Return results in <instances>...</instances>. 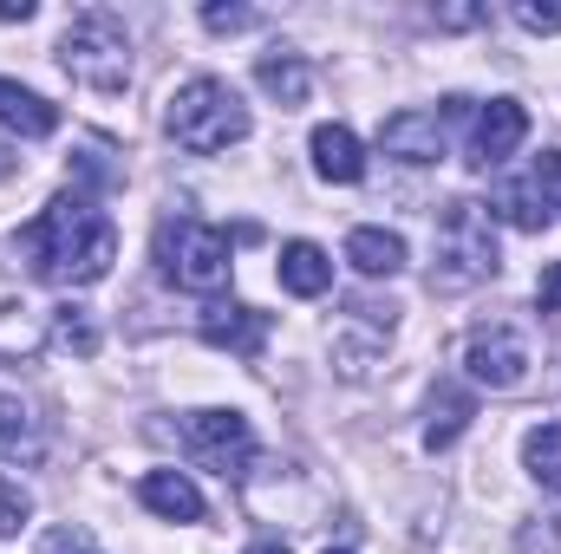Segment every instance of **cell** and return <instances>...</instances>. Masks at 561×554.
I'll return each mask as SVG.
<instances>
[{
    "mask_svg": "<svg viewBox=\"0 0 561 554\" xmlns=\"http://www.w3.org/2000/svg\"><path fill=\"white\" fill-rule=\"evenodd\" d=\"M20 249H26V262H33L39 280H53V287H92V280L112 275V262H118V229L92 203V189H66V196H53L20 229Z\"/></svg>",
    "mask_w": 561,
    "mask_h": 554,
    "instance_id": "obj_1",
    "label": "cell"
},
{
    "mask_svg": "<svg viewBox=\"0 0 561 554\" xmlns=\"http://www.w3.org/2000/svg\"><path fill=\"white\" fill-rule=\"evenodd\" d=\"M163 125H170V138L183 143V150H196V157H216V150L249 138V112H242L236 85L229 79H209V72L203 79H183L170 92Z\"/></svg>",
    "mask_w": 561,
    "mask_h": 554,
    "instance_id": "obj_2",
    "label": "cell"
},
{
    "mask_svg": "<svg viewBox=\"0 0 561 554\" xmlns=\"http://www.w3.org/2000/svg\"><path fill=\"white\" fill-rule=\"evenodd\" d=\"M59 66L66 79H79L85 92H125L131 85V33L112 7H85L72 13L66 39H59Z\"/></svg>",
    "mask_w": 561,
    "mask_h": 554,
    "instance_id": "obj_3",
    "label": "cell"
},
{
    "mask_svg": "<svg viewBox=\"0 0 561 554\" xmlns=\"http://www.w3.org/2000/svg\"><path fill=\"white\" fill-rule=\"evenodd\" d=\"M496 275V216L490 203H470L457 196L444 216H437V262H431V287L444 293H463L477 280Z\"/></svg>",
    "mask_w": 561,
    "mask_h": 554,
    "instance_id": "obj_4",
    "label": "cell"
},
{
    "mask_svg": "<svg viewBox=\"0 0 561 554\" xmlns=\"http://www.w3.org/2000/svg\"><path fill=\"white\" fill-rule=\"evenodd\" d=\"M229 255H236L229 229H216L203 216H170L157 229V268H163V280H176L183 293H222L229 268H236Z\"/></svg>",
    "mask_w": 561,
    "mask_h": 554,
    "instance_id": "obj_5",
    "label": "cell"
},
{
    "mask_svg": "<svg viewBox=\"0 0 561 554\" xmlns=\"http://www.w3.org/2000/svg\"><path fill=\"white\" fill-rule=\"evenodd\" d=\"M176 437H183V457L216 470L222 483H242L249 463H255V430H249L242 412H190L176 424Z\"/></svg>",
    "mask_w": 561,
    "mask_h": 554,
    "instance_id": "obj_6",
    "label": "cell"
},
{
    "mask_svg": "<svg viewBox=\"0 0 561 554\" xmlns=\"http://www.w3.org/2000/svg\"><path fill=\"white\" fill-rule=\"evenodd\" d=\"M463 366H470L477 385H490V392H516V385L529 379V339H523L510 320H490V326L470 333Z\"/></svg>",
    "mask_w": 561,
    "mask_h": 554,
    "instance_id": "obj_7",
    "label": "cell"
},
{
    "mask_svg": "<svg viewBox=\"0 0 561 554\" xmlns=\"http://www.w3.org/2000/svg\"><path fill=\"white\" fill-rule=\"evenodd\" d=\"M470 112V99H444L437 112H392L386 125H379V143H386V157H399V163H437L450 138H444V125L450 118H463Z\"/></svg>",
    "mask_w": 561,
    "mask_h": 554,
    "instance_id": "obj_8",
    "label": "cell"
},
{
    "mask_svg": "<svg viewBox=\"0 0 561 554\" xmlns=\"http://www.w3.org/2000/svg\"><path fill=\"white\" fill-rule=\"evenodd\" d=\"M268 333H275V313L242 307V300H216V307L203 313V339H209L216 353H236V359H262Z\"/></svg>",
    "mask_w": 561,
    "mask_h": 554,
    "instance_id": "obj_9",
    "label": "cell"
},
{
    "mask_svg": "<svg viewBox=\"0 0 561 554\" xmlns=\"http://www.w3.org/2000/svg\"><path fill=\"white\" fill-rule=\"evenodd\" d=\"M529 138V112L516 99H490L470 125V163L477 170H496L503 157H516V143Z\"/></svg>",
    "mask_w": 561,
    "mask_h": 554,
    "instance_id": "obj_10",
    "label": "cell"
},
{
    "mask_svg": "<svg viewBox=\"0 0 561 554\" xmlns=\"http://www.w3.org/2000/svg\"><path fill=\"white\" fill-rule=\"evenodd\" d=\"M346 333L353 339H333V359H340L346 379H366L373 359H379V346H386V333H392V307H353Z\"/></svg>",
    "mask_w": 561,
    "mask_h": 554,
    "instance_id": "obj_11",
    "label": "cell"
},
{
    "mask_svg": "<svg viewBox=\"0 0 561 554\" xmlns=\"http://www.w3.org/2000/svg\"><path fill=\"white\" fill-rule=\"evenodd\" d=\"M138 503L163 522H203V489L183 476V470H144Z\"/></svg>",
    "mask_w": 561,
    "mask_h": 554,
    "instance_id": "obj_12",
    "label": "cell"
},
{
    "mask_svg": "<svg viewBox=\"0 0 561 554\" xmlns=\"http://www.w3.org/2000/svg\"><path fill=\"white\" fill-rule=\"evenodd\" d=\"M46 457V424L20 392H0V463H39Z\"/></svg>",
    "mask_w": 561,
    "mask_h": 554,
    "instance_id": "obj_13",
    "label": "cell"
},
{
    "mask_svg": "<svg viewBox=\"0 0 561 554\" xmlns=\"http://www.w3.org/2000/svg\"><path fill=\"white\" fill-rule=\"evenodd\" d=\"M255 85L275 99L280 112H294V105H307V92H313V72H307V59H300V53L275 46V53H262V66H255Z\"/></svg>",
    "mask_w": 561,
    "mask_h": 554,
    "instance_id": "obj_14",
    "label": "cell"
},
{
    "mask_svg": "<svg viewBox=\"0 0 561 554\" xmlns=\"http://www.w3.org/2000/svg\"><path fill=\"white\" fill-rule=\"evenodd\" d=\"M0 125L20 138H53L59 131V105H46L39 92H26L20 79H0Z\"/></svg>",
    "mask_w": 561,
    "mask_h": 554,
    "instance_id": "obj_15",
    "label": "cell"
},
{
    "mask_svg": "<svg viewBox=\"0 0 561 554\" xmlns=\"http://www.w3.org/2000/svg\"><path fill=\"white\" fill-rule=\"evenodd\" d=\"M280 287L300 293V300H320L333 287V255L320 242H287L280 249Z\"/></svg>",
    "mask_w": 561,
    "mask_h": 554,
    "instance_id": "obj_16",
    "label": "cell"
},
{
    "mask_svg": "<svg viewBox=\"0 0 561 554\" xmlns=\"http://www.w3.org/2000/svg\"><path fill=\"white\" fill-rule=\"evenodd\" d=\"M346 262L366 280H392L405 268V235H392V229H353L346 235Z\"/></svg>",
    "mask_w": 561,
    "mask_h": 554,
    "instance_id": "obj_17",
    "label": "cell"
},
{
    "mask_svg": "<svg viewBox=\"0 0 561 554\" xmlns=\"http://www.w3.org/2000/svg\"><path fill=\"white\" fill-rule=\"evenodd\" d=\"M313 170L327 183H359L366 176V150H359V138L346 125H320L313 131Z\"/></svg>",
    "mask_w": 561,
    "mask_h": 554,
    "instance_id": "obj_18",
    "label": "cell"
},
{
    "mask_svg": "<svg viewBox=\"0 0 561 554\" xmlns=\"http://www.w3.org/2000/svg\"><path fill=\"white\" fill-rule=\"evenodd\" d=\"M470 417H477V399H470L463 385H437V399H431V424H424V450H450V443L470 430Z\"/></svg>",
    "mask_w": 561,
    "mask_h": 554,
    "instance_id": "obj_19",
    "label": "cell"
},
{
    "mask_svg": "<svg viewBox=\"0 0 561 554\" xmlns=\"http://www.w3.org/2000/svg\"><path fill=\"white\" fill-rule=\"evenodd\" d=\"M523 463H529V476H536L542 489L561 496V424H536V430L523 437Z\"/></svg>",
    "mask_w": 561,
    "mask_h": 554,
    "instance_id": "obj_20",
    "label": "cell"
},
{
    "mask_svg": "<svg viewBox=\"0 0 561 554\" xmlns=\"http://www.w3.org/2000/svg\"><path fill=\"white\" fill-rule=\"evenodd\" d=\"M490 216H503V222H516V229H542V222H549L529 183H503V189H496V203H490Z\"/></svg>",
    "mask_w": 561,
    "mask_h": 554,
    "instance_id": "obj_21",
    "label": "cell"
},
{
    "mask_svg": "<svg viewBox=\"0 0 561 554\" xmlns=\"http://www.w3.org/2000/svg\"><path fill=\"white\" fill-rule=\"evenodd\" d=\"M53 339H59L66 353H79V359H92V353H99V326H92V313H85V307H59V313H53Z\"/></svg>",
    "mask_w": 561,
    "mask_h": 554,
    "instance_id": "obj_22",
    "label": "cell"
},
{
    "mask_svg": "<svg viewBox=\"0 0 561 554\" xmlns=\"http://www.w3.org/2000/svg\"><path fill=\"white\" fill-rule=\"evenodd\" d=\"M523 183L536 189V203H542V216H549V209L561 216V150H542V157H536V170H529Z\"/></svg>",
    "mask_w": 561,
    "mask_h": 554,
    "instance_id": "obj_23",
    "label": "cell"
},
{
    "mask_svg": "<svg viewBox=\"0 0 561 554\" xmlns=\"http://www.w3.org/2000/svg\"><path fill=\"white\" fill-rule=\"evenodd\" d=\"M33 516V496L20 489V476H0V535H20Z\"/></svg>",
    "mask_w": 561,
    "mask_h": 554,
    "instance_id": "obj_24",
    "label": "cell"
},
{
    "mask_svg": "<svg viewBox=\"0 0 561 554\" xmlns=\"http://www.w3.org/2000/svg\"><path fill=\"white\" fill-rule=\"evenodd\" d=\"M72 170H79V183H92V189H112V183H118V170L105 163V143H79Z\"/></svg>",
    "mask_w": 561,
    "mask_h": 554,
    "instance_id": "obj_25",
    "label": "cell"
},
{
    "mask_svg": "<svg viewBox=\"0 0 561 554\" xmlns=\"http://www.w3.org/2000/svg\"><path fill=\"white\" fill-rule=\"evenodd\" d=\"M510 13H516V26H529V33H561V7H542V0H516Z\"/></svg>",
    "mask_w": 561,
    "mask_h": 554,
    "instance_id": "obj_26",
    "label": "cell"
},
{
    "mask_svg": "<svg viewBox=\"0 0 561 554\" xmlns=\"http://www.w3.org/2000/svg\"><path fill=\"white\" fill-rule=\"evenodd\" d=\"M203 26L209 33H242V26H255V7H203Z\"/></svg>",
    "mask_w": 561,
    "mask_h": 554,
    "instance_id": "obj_27",
    "label": "cell"
},
{
    "mask_svg": "<svg viewBox=\"0 0 561 554\" xmlns=\"http://www.w3.org/2000/svg\"><path fill=\"white\" fill-rule=\"evenodd\" d=\"M536 307H542V313H561V262L536 280Z\"/></svg>",
    "mask_w": 561,
    "mask_h": 554,
    "instance_id": "obj_28",
    "label": "cell"
},
{
    "mask_svg": "<svg viewBox=\"0 0 561 554\" xmlns=\"http://www.w3.org/2000/svg\"><path fill=\"white\" fill-rule=\"evenodd\" d=\"M431 20H437V26H483L490 13H483V7H437Z\"/></svg>",
    "mask_w": 561,
    "mask_h": 554,
    "instance_id": "obj_29",
    "label": "cell"
},
{
    "mask_svg": "<svg viewBox=\"0 0 561 554\" xmlns=\"http://www.w3.org/2000/svg\"><path fill=\"white\" fill-rule=\"evenodd\" d=\"M39 554H85V535H79V529H53V535L39 542Z\"/></svg>",
    "mask_w": 561,
    "mask_h": 554,
    "instance_id": "obj_30",
    "label": "cell"
},
{
    "mask_svg": "<svg viewBox=\"0 0 561 554\" xmlns=\"http://www.w3.org/2000/svg\"><path fill=\"white\" fill-rule=\"evenodd\" d=\"M0 20H33V0H0Z\"/></svg>",
    "mask_w": 561,
    "mask_h": 554,
    "instance_id": "obj_31",
    "label": "cell"
},
{
    "mask_svg": "<svg viewBox=\"0 0 561 554\" xmlns=\"http://www.w3.org/2000/svg\"><path fill=\"white\" fill-rule=\"evenodd\" d=\"M0 176H13V150L7 143H0Z\"/></svg>",
    "mask_w": 561,
    "mask_h": 554,
    "instance_id": "obj_32",
    "label": "cell"
},
{
    "mask_svg": "<svg viewBox=\"0 0 561 554\" xmlns=\"http://www.w3.org/2000/svg\"><path fill=\"white\" fill-rule=\"evenodd\" d=\"M249 554H287V549H280V542H262V549H249Z\"/></svg>",
    "mask_w": 561,
    "mask_h": 554,
    "instance_id": "obj_33",
    "label": "cell"
},
{
    "mask_svg": "<svg viewBox=\"0 0 561 554\" xmlns=\"http://www.w3.org/2000/svg\"><path fill=\"white\" fill-rule=\"evenodd\" d=\"M320 554H353V549H320Z\"/></svg>",
    "mask_w": 561,
    "mask_h": 554,
    "instance_id": "obj_34",
    "label": "cell"
},
{
    "mask_svg": "<svg viewBox=\"0 0 561 554\" xmlns=\"http://www.w3.org/2000/svg\"><path fill=\"white\" fill-rule=\"evenodd\" d=\"M85 554H92V549H85Z\"/></svg>",
    "mask_w": 561,
    "mask_h": 554,
    "instance_id": "obj_35",
    "label": "cell"
}]
</instances>
